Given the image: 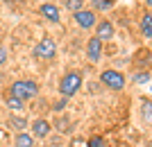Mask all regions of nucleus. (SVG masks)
Listing matches in <instances>:
<instances>
[{
  "label": "nucleus",
  "mask_w": 152,
  "mask_h": 147,
  "mask_svg": "<svg viewBox=\"0 0 152 147\" xmlns=\"http://www.w3.org/2000/svg\"><path fill=\"white\" fill-rule=\"evenodd\" d=\"M9 93L14 97H18L20 102H30L39 95V84L34 79H16V82L9 86Z\"/></svg>",
  "instance_id": "nucleus-1"
},
{
  "label": "nucleus",
  "mask_w": 152,
  "mask_h": 147,
  "mask_svg": "<svg viewBox=\"0 0 152 147\" xmlns=\"http://www.w3.org/2000/svg\"><path fill=\"white\" fill-rule=\"evenodd\" d=\"M82 84H84V75L82 72H77V70H70L66 72V75L61 77V82H59V93H61V97H73L77 93V91L82 88Z\"/></svg>",
  "instance_id": "nucleus-2"
},
{
  "label": "nucleus",
  "mask_w": 152,
  "mask_h": 147,
  "mask_svg": "<svg viewBox=\"0 0 152 147\" xmlns=\"http://www.w3.org/2000/svg\"><path fill=\"white\" fill-rule=\"evenodd\" d=\"M34 57L37 59H43V61H50V59L57 57V43L52 36H43L34 45Z\"/></svg>",
  "instance_id": "nucleus-3"
},
{
  "label": "nucleus",
  "mask_w": 152,
  "mask_h": 147,
  "mask_svg": "<svg viewBox=\"0 0 152 147\" xmlns=\"http://www.w3.org/2000/svg\"><path fill=\"white\" fill-rule=\"evenodd\" d=\"M100 82L111 91H123L125 84H127V79H125V75H123L121 70H111V68H109V70L100 72Z\"/></svg>",
  "instance_id": "nucleus-4"
},
{
  "label": "nucleus",
  "mask_w": 152,
  "mask_h": 147,
  "mask_svg": "<svg viewBox=\"0 0 152 147\" xmlns=\"http://www.w3.org/2000/svg\"><path fill=\"white\" fill-rule=\"evenodd\" d=\"M73 20H75L82 30H93L95 23H98V16H95L93 9H80V12L73 14Z\"/></svg>",
  "instance_id": "nucleus-5"
},
{
  "label": "nucleus",
  "mask_w": 152,
  "mask_h": 147,
  "mask_svg": "<svg viewBox=\"0 0 152 147\" xmlns=\"http://www.w3.org/2000/svg\"><path fill=\"white\" fill-rule=\"evenodd\" d=\"M102 52H104V43H102L100 38L91 36L89 43H86V57H89V61L91 64H98L102 59Z\"/></svg>",
  "instance_id": "nucleus-6"
},
{
  "label": "nucleus",
  "mask_w": 152,
  "mask_h": 147,
  "mask_svg": "<svg viewBox=\"0 0 152 147\" xmlns=\"http://www.w3.org/2000/svg\"><path fill=\"white\" fill-rule=\"evenodd\" d=\"M93 30H95V38H100L102 43L114 38V25H111V20H98Z\"/></svg>",
  "instance_id": "nucleus-7"
},
{
  "label": "nucleus",
  "mask_w": 152,
  "mask_h": 147,
  "mask_svg": "<svg viewBox=\"0 0 152 147\" xmlns=\"http://www.w3.org/2000/svg\"><path fill=\"white\" fill-rule=\"evenodd\" d=\"M50 129H52V125L45 118H37V120L32 122V136L34 138H45V136L50 134Z\"/></svg>",
  "instance_id": "nucleus-8"
},
{
  "label": "nucleus",
  "mask_w": 152,
  "mask_h": 147,
  "mask_svg": "<svg viewBox=\"0 0 152 147\" xmlns=\"http://www.w3.org/2000/svg\"><path fill=\"white\" fill-rule=\"evenodd\" d=\"M39 14L45 20H50V23H59V7L52 5V2H43V5L39 7Z\"/></svg>",
  "instance_id": "nucleus-9"
},
{
  "label": "nucleus",
  "mask_w": 152,
  "mask_h": 147,
  "mask_svg": "<svg viewBox=\"0 0 152 147\" xmlns=\"http://www.w3.org/2000/svg\"><path fill=\"white\" fill-rule=\"evenodd\" d=\"M139 104H141V120L152 127V100H148V97H141Z\"/></svg>",
  "instance_id": "nucleus-10"
},
{
  "label": "nucleus",
  "mask_w": 152,
  "mask_h": 147,
  "mask_svg": "<svg viewBox=\"0 0 152 147\" xmlns=\"http://www.w3.org/2000/svg\"><path fill=\"white\" fill-rule=\"evenodd\" d=\"M2 100H5V104H7V109L9 111H14V113H20L23 111V106H25V102H20L18 97H14L9 91H7L5 95H2Z\"/></svg>",
  "instance_id": "nucleus-11"
},
{
  "label": "nucleus",
  "mask_w": 152,
  "mask_h": 147,
  "mask_svg": "<svg viewBox=\"0 0 152 147\" xmlns=\"http://www.w3.org/2000/svg\"><path fill=\"white\" fill-rule=\"evenodd\" d=\"M14 147H34V136L20 131V134L14 138Z\"/></svg>",
  "instance_id": "nucleus-12"
},
{
  "label": "nucleus",
  "mask_w": 152,
  "mask_h": 147,
  "mask_svg": "<svg viewBox=\"0 0 152 147\" xmlns=\"http://www.w3.org/2000/svg\"><path fill=\"white\" fill-rule=\"evenodd\" d=\"M139 27H141V34L145 38H152V14H143Z\"/></svg>",
  "instance_id": "nucleus-13"
},
{
  "label": "nucleus",
  "mask_w": 152,
  "mask_h": 147,
  "mask_svg": "<svg viewBox=\"0 0 152 147\" xmlns=\"http://www.w3.org/2000/svg\"><path fill=\"white\" fill-rule=\"evenodd\" d=\"M116 0H91V7H93V12H109V9H114Z\"/></svg>",
  "instance_id": "nucleus-14"
},
{
  "label": "nucleus",
  "mask_w": 152,
  "mask_h": 147,
  "mask_svg": "<svg viewBox=\"0 0 152 147\" xmlns=\"http://www.w3.org/2000/svg\"><path fill=\"white\" fill-rule=\"evenodd\" d=\"M84 0H68V2H66V7H68V9H70V12H73V14H75V12H80V9H84Z\"/></svg>",
  "instance_id": "nucleus-15"
},
{
  "label": "nucleus",
  "mask_w": 152,
  "mask_h": 147,
  "mask_svg": "<svg viewBox=\"0 0 152 147\" xmlns=\"http://www.w3.org/2000/svg\"><path fill=\"white\" fill-rule=\"evenodd\" d=\"M150 82V72H136L134 75V84H148Z\"/></svg>",
  "instance_id": "nucleus-16"
},
{
  "label": "nucleus",
  "mask_w": 152,
  "mask_h": 147,
  "mask_svg": "<svg viewBox=\"0 0 152 147\" xmlns=\"http://www.w3.org/2000/svg\"><path fill=\"white\" fill-rule=\"evenodd\" d=\"M9 122H12L14 127H27V120H23V118H18V115H9Z\"/></svg>",
  "instance_id": "nucleus-17"
},
{
  "label": "nucleus",
  "mask_w": 152,
  "mask_h": 147,
  "mask_svg": "<svg viewBox=\"0 0 152 147\" xmlns=\"http://www.w3.org/2000/svg\"><path fill=\"white\" fill-rule=\"evenodd\" d=\"M86 145H89V147H104V140H102L100 136H93V138H91Z\"/></svg>",
  "instance_id": "nucleus-18"
},
{
  "label": "nucleus",
  "mask_w": 152,
  "mask_h": 147,
  "mask_svg": "<svg viewBox=\"0 0 152 147\" xmlns=\"http://www.w3.org/2000/svg\"><path fill=\"white\" fill-rule=\"evenodd\" d=\"M66 102H68V100H66V97H61V100H59V102L55 104V111H61L64 106H66Z\"/></svg>",
  "instance_id": "nucleus-19"
},
{
  "label": "nucleus",
  "mask_w": 152,
  "mask_h": 147,
  "mask_svg": "<svg viewBox=\"0 0 152 147\" xmlns=\"http://www.w3.org/2000/svg\"><path fill=\"white\" fill-rule=\"evenodd\" d=\"M5 61H7V50H5V48H0V66L5 64Z\"/></svg>",
  "instance_id": "nucleus-20"
},
{
  "label": "nucleus",
  "mask_w": 152,
  "mask_h": 147,
  "mask_svg": "<svg viewBox=\"0 0 152 147\" xmlns=\"http://www.w3.org/2000/svg\"><path fill=\"white\" fill-rule=\"evenodd\" d=\"M145 5H148V7H152V0H145Z\"/></svg>",
  "instance_id": "nucleus-21"
}]
</instances>
